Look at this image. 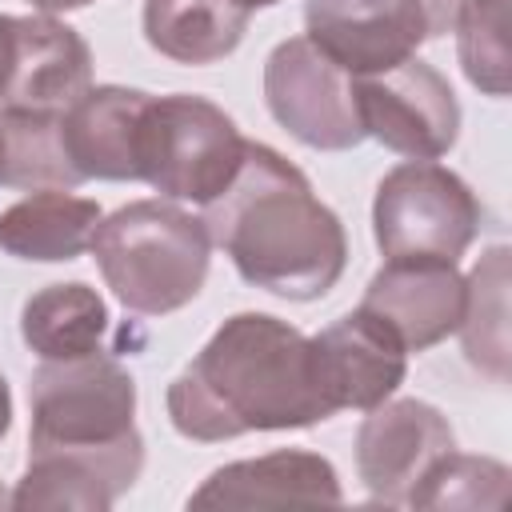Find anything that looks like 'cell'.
Instances as JSON below:
<instances>
[{"instance_id": "6da1fadb", "label": "cell", "mask_w": 512, "mask_h": 512, "mask_svg": "<svg viewBox=\"0 0 512 512\" xmlns=\"http://www.w3.org/2000/svg\"><path fill=\"white\" fill-rule=\"evenodd\" d=\"M32 428L28 468L16 480L12 508H112L144 468L136 428V380L104 352L80 360H44L28 384Z\"/></svg>"}, {"instance_id": "7a4b0ae2", "label": "cell", "mask_w": 512, "mask_h": 512, "mask_svg": "<svg viewBox=\"0 0 512 512\" xmlns=\"http://www.w3.org/2000/svg\"><path fill=\"white\" fill-rule=\"evenodd\" d=\"M328 416L332 408L312 380L308 336L268 312L228 316L168 384L172 428L200 444L312 428Z\"/></svg>"}, {"instance_id": "3957f363", "label": "cell", "mask_w": 512, "mask_h": 512, "mask_svg": "<svg viewBox=\"0 0 512 512\" xmlns=\"http://www.w3.org/2000/svg\"><path fill=\"white\" fill-rule=\"evenodd\" d=\"M200 220L236 272L280 300H320L344 276L348 236L340 216L268 144H244L232 184L204 204Z\"/></svg>"}, {"instance_id": "277c9868", "label": "cell", "mask_w": 512, "mask_h": 512, "mask_svg": "<svg viewBox=\"0 0 512 512\" xmlns=\"http://www.w3.org/2000/svg\"><path fill=\"white\" fill-rule=\"evenodd\" d=\"M88 248L112 296L140 316H168L192 304L212 260L204 220L160 196L100 216Z\"/></svg>"}, {"instance_id": "5b68a950", "label": "cell", "mask_w": 512, "mask_h": 512, "mask_svg": "<svg viewBox=\"0 0 512 512\" xmlns=\"http://www.w3.org/2000/svg\"><path fill=\"white\" fill-rule=\"evenodd\" d=\"M244 144L236 120L220 104L192 92L148 96L136 132V168L164 200L208 204L232 184Z\"/></svg>"}, {"instance_id": "8992f818", "label": "cell", "mask_w": 512, "mask_h": 512, "mask_svg": "<svg viewBox=\"0 0 512 512\" xmlns=\"http://www.w3.org/2000/svg\"><path fill=\"white\" fill-rule=\"evenodd\" d=\"M372 232L384 260L456 264L480 232V200L452 168L408 160L376 184Z\"/></svg>"}, {"instance_id": "52a82bcc", "label": "cell", "mask_w": 512, "mask_h": 512, "mask_svg": "<svg viewBox=\"0 0 512 512\" xmlns=\"http://www.w3.org/2000/svg\"><path fill=\"white\" fill-rule=\"evenodd\" d=\"M464 0H304V36L348 76L384 72L456 24Z\"/></svg>"}, {"instance_id": "ba28073f", "label": "cell", "mask_w": 512, "mask_h": 512, "mask_svg": "<svg viewBox=\"0 0 512 512\" xmlns=\"http://www.w3.org/2000/svg\"><path fill=\"white\" fill-rule=\"evenodd\" d=\"M264 100L280 128L320 152H344L364 140L352 76L308 36L280 40L264 60Z\"/></svg>"}, {"instance_id": "9c48e42d", "label": "cell", "mask_w": 512, "mask_h": 512, "mask_svg": "<svg viewBox=\"0 0 512 512\" xmlns=\"http://www.w3.org/2000/svg\"><path fill=\"white\" fill-rule=\"evenodd\" d=\"M352 92L364 136L408 160H440L460 136L456 92L420 56L372 76H352Z\"/></svg>"}, {"instance_id": "30bf717a", "label": "cell", "mask_w": 512, "mask_h": 512, "mask_svg": "<svg viewBox=\"0 0 512 512\" xmlns=\"http://www.w3.org/2000/svg\"><path fill=\"white\" fill-rule=\"evenodd\" d=\"M456 448L448 416L424 400H380L356 432V472L376 504H408L420 480Z\"/></svg>"}, {"instance_id": "8fae6325", "label": "cell", "mask_w": 512, "mask_h": 512, "mask_svg": "<svg viewBox=\"0 0 512 512\" xmlns=\"http://www.w3.org/2000/svg\"><path fill=\"white\" fill-rule=\"evenodd\" d=\"M92 88V52L76 28L40 12L12 16L0 72V112L64 116Z\"/></svg>"}, {"instance_id": "7c38bea8", "label": "cell", "mask_w": 512, "mask_h": 512, "mask_svg": "<svg viewBox=\"0 0 512 512\" xmlns=\"http://www.w3.org/2000/svg\"><path fill=\"white\" fill-rule=\"evenodd\" d=\"M308 360L332 416L344 408H376L400 388L408 372V348L368 308H356L308 336Z\"/></svg>"}, {"instance_id": "4fadbf2b", "label": "cell", "mask_w": 512, "mask_h": 512, "mask_svg": "<svg viewBox=\"0 0 512 512\" xmlns=\"http://www.w3.org/2000/svg\"><path fill=\"white\" fill-rule=\"evenodd\" d=\"M360 308L376 312L408 352H424L460 328L464 276L448 260H384Z\"/></svg>"}, {"instance_id": "5bb4252c", "label": "cell", "mask_w": 512, "mask_h": 512, "mask_svg": "<svg viewBox=\"0 0 512 512\" xmlns=\"http://www.w3.org/2000/svg\"><path fill=\"white\" fill-rule=\"evenodd\" d=\"M340 476L332 460L308 448H276L256 460L216 468L188 508H284V504H340Z\"/></svg>"}, {"instance_id": "9a60e30c", "label": "cell", "mask_w": 512, "mask_h": 512, "mask_svg": "<svg viewBox=\"0 0 512 512\" xmlns=\"http://www.w3.org/2000/svg\"><path fill=\"white\" fill-rule=\"evenodd\" d=\"M148 96L140 88L96 84L60 116V140L80 180H140L136 132Z\"/></svg>"}, {"instance_id": "2e32d148", "label": "cell", "mask_w": 512, "mask_h": 512, "mask_svg": "<svg viewBox=\"0 0 512 512\" xmlns=\"http://www.w3.org/2000/svg\"><path fill=\"white\" fill-rule=\"evenodd\" d=\"M100 224V204L72 188H36L0 212V248L16 260H76L88 252Z\"/></svg>"}, {"instance_id": "e0dca14e", "label": "cell", "mask_w": 512, "mask_h": 512, "mask_svg": "<svg viewBox=\"0 0 512 512\" xmlns=\"http://www.w3.org/2000/svg\"><path fill=\"white\" fill-rule=\"evenodd\" d=\"M240 0H144V40L176 64H216L248 32Z\"/></svg>"}, {"instance_id": "ac0fdd59", "label": "cell", "mask_w": 512, "mask_h": 512, "mask_svg": "<svg viewBox=\"0 0 512 512\" xmlns=\"http://www.w3.org/2000/svg\"><path fill=\"white\" fill-rule=\"evenodd\" d=\"M20 336L40 360H80L108 336V304L84 280L48 284L20 308Z\"/></svg>"}, {"instance_id": "d6986e66", "label": "cell", "mask_w": 512, "mask_h": 512, "mask_svg": "<svg viewBox=\"0 0 512 512\" xmlns=\"http://www.w3.org/2000/svg\"><path fill=\"white\" fill-rule=\"evenodd\" d=\"M460 340L472 368L492 376L496 384L508 380V248L496 244L464 280V316Z\"/></svg>"}, {"instance_id": "ffe728a7", "label": "cell", "mask_w": 512, "mask_h": 512, "mask_svg": "<svg viewBox=\"0 0 512 512\" xmlns=\"http://www.w3.org/2000/svg\"><path fill=\"white\" fill-rule=\"evenodd\" d=\"M456 52L472 88L484 96H508V0H464L456 12Z\"/></svg>"}, {"instance_id": "44dd1931", "label": "cell", "mask_w": 512, "mask_h": 512, "mask_svg": "<svg viewBox=\"0 0 512 512\" xmlns=\"http://www.w3.org/2000/svg\"><path fill=\"white\" fill-rule=\"evenodd\" d=\"M508 468L492 456H460L456 448L408 496L412 508H504Z\"/></svg>"}, {"instance_id": "7402d4cb", "label": "cell", "mask_w": 512, "mask_h": 512, "mask_svg": "<svg viewBox=\"0 0 512 512\" xmlns=\"http://www.w3.org/2000/svg\"><path fill=\"white\" fill-rule=\"evenodd\" d=\"M32 8H40V12H76V8H88L92 0H28Z\"/></svg>"}, {"instance_id": "603a6c76", "label": "cell", "mask_w": 512, "mask_h": 512, "mask_svg": "<svg viewBox=\"0 0 512 512\" xmlns=\"http://www.w3.org/2000/svg\"><path fill=\"white\" fill-rule=\"evenodd\" d=\"M12 428V392H8V380L0 376V440L8 436Z\"/></svg>"}, {"instance_id": "cb8c5ba5", "label": "cell", "mask_w": 512, "mask_h": 512, "mask_svg": "<svg viewBox=\"0 0 512 512\" xmlns=\"http://www.w3.org/2000/svg\"><path fill=\"white\" fill-rule=\"evenodd\" d=\"M8 28H12V16L0 12V72H4V56H8Z\"/></svg>"}, {"instance_id": "d4e9b609", "label": "cell", "mask_w": 512, "mask_h": 512, "mask_svg": "<svg viewBox=\"0 0 512 512\" xmlns=\"http://www.w3.org/2000/svg\"><path fill=\"white\" fill-rule=\"evenodd\" d=\"M240 4L252 12V8H272V4H280V0H240Z\"/></svg>"}, {"instance_id": "484cf974", "label": "cell", "mask_w": 512, "mask_h": 512, "mask_svg": "<svg viewBox=\"0 0 512 512\" xmlns=\"http://www.w3.org/2000/svg\"><path fill=\"white\" fill-rule=\"evenodd\" d=\"M0 176H4V124H0Z\"/></svg>"}]
</instances>
